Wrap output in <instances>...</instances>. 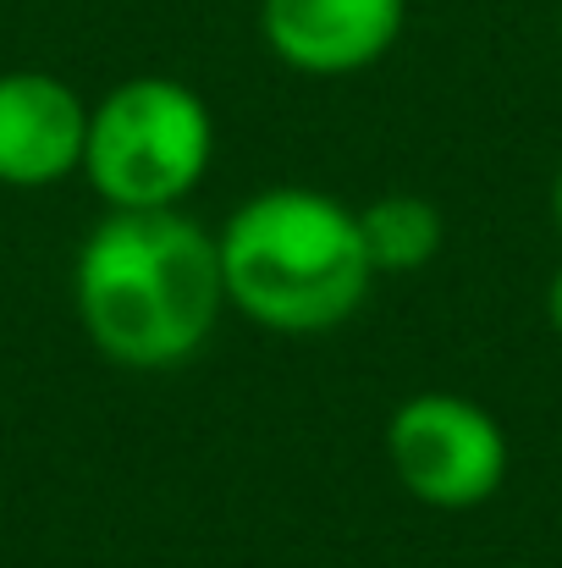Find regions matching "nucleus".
Returning <instances> with one entry per match:
<instances>
[{"mask_svg":"<svg viewBox=\"0 0 562 568\" xmlns=\"http://www.w3.org/2000/svg\"><path fill=\"white\" fill-rule=\"evenodd\" d=\"M72 298L105 359L172 371L210 343L221 321V248L183 210H111L78 248Z\"/></svg>","mask_w":562,"mask_h":568,"instance_id":"f257e3e1","label":"nucleus"},{"mask_svg":"<svg viewBox=\"0 0 562 568\" xmlns=\"http://www.w3.org/2000/svg\"><path fill=\"white\" fill-rule=\"evenodd\" d=\"M221 248L226 304L265 332H331L370 293L359 210L315 189H270L232 210Z\"/></svg>","mask_w":562,"mask_h":568,"instance_id":"f03ea898","label":"nucleus"},{"mask_svg":"<svg viewBox=\"0 0 562 568\" xmlns=\"http://www.w3.org/2000/svg\"><path fill=\"white\" fill-rule=\"evenodd\" d=\"M210 155V111L177 78H127L89 111L83 172L111 210H177Z\"/></svg>","mask_w":562,"mask_h":568,"instance_id":"7ed1b4c3","label":"nucleus"},{"mask_svg":"<svg viewBox=\"0 0 562 568\" xmlns=\"http://www.w3.org/2000/svg\"><path fill=\"white\" fill-rule=\"evenodd\" d=\"M386 453L402 491H413L430 508H474L508 475L502 425L458 392L408 397L386 425Z\"/></svg>","mask_w":562,"mask_h":568,"instance_id":"20e7f679","label":"nucleus"},{"mask_svg":"<svg viewBox=\"0 0 562 568\" xmlns=\"http://www.w3.org/2000/svg\"><path fill=\"white\" fill-rule=\"evenodd\" d=\"M89 105L72 83L50 72H6L0 78V183L6 189H50L83 172Z\"/></svg>","mask_w":562,"mask_h":568,"instance_id":"39448f33","label":"nucleus"},{"mask_svg":"<svg viewBox=\"0 0 562 568\" xmlns=\"http://www.w3.org/2000/svg\"><path fill=\"white\" fill-rule=\"evenodd\" d=\"M259 33L293 72L343 78L397 44L402 0H265Z\"/></svg>","mask_w":562,"mask_h":568,"instance_id":"423d86ee","label":"nucleus"},{"mask_svg":"<svg viewBox=\"0 0 562 568\" xmlns=\"http://www.w3.org/2000/svg\"><path fill=\"white\" fill-rule=\"evenodd\" d=\"M359 237L375 271H419L441 248V210L419 193H386L359 210Z\"/></svg>","mask_w":562,"mask_h":568,"instance_id":"0eeeda50","label":"nucleus"},{"mask_svg":"<svg viewBox=\"0 0 562 568\" xmlns=\"http://www.w3.org/2000/svg\"><path fill=\"white\" fill-rule=\"evenodd\" d=\"M546 315H552V332L562 337V271L552 276V287H546Z\"/></svg>","mask_w":562,"mask_h":568,"instance_id":"6e6552de","label":"nucleus"},{"mask_svg":"<svg viewBox=\"0 0 562 568\" xmlns=\"http://www.w3.org/2000/svg\"><path fill=\"white\" fill-rule=\"evenodd\" d=\"M552 215H558V232H562V172H558V189H552Z\"/></svg>","mask_w":562,"mask_h":568,"instance_id":"1a4fd4ad","label":"nucleus"}]
</instances>
